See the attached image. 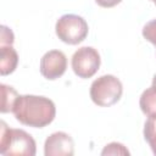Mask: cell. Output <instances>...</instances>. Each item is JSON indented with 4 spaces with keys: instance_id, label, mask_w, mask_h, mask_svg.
Returning a JSON list of instances; mask_svg holds the SVG:
<instances>
[{
    "instance_id": "14",
    "label": "cell",
    "mask_w": 156,
    "mask_h": 156,
    "mask_svg": "<svg viewBox=\"0 0 156 156\" xmlns=\"http://www.w3.org/2000/svg\"><path fill=\"white\" fill-rule=\"evenodd\" d=\"M15 41V35L13 32L6 27L1 26V35H0V46L1 45H12Z\"/></svg>"
},
{
    "instance_id": "11",
    "label": "cell",
    "mask_w": 156,
    "mask_h": 156,
    "mask_svg": "<svg viewBox=\"0 0 156 156\" xmlns=\"http://www.w3.org/2000/svg\"><path fill=\"white\" fill-rule=\"evenodd\" d=\"M144 138L156 155V117H149L144 124Z\"/></svg>"
},
{
    "instance_id": "17",
    "label": "cell",
    "mask_w": 156,
    "mask_h": 156,
    "mask_svg": "<svg viewBox=\"0 0 156 156\" xmlns=\"http://www.w3.org/2000/svg\"><path fill=\"white\" fill-rule=\"evenodd\" d=\"M151 1H152V2H154V4L156 5V0H151Z\"/></svg>"
},
{
    "instance_id": "10",
    "label": "cell",
    "mask_w": 156,
    "mask_h": 156,
    "mask_svg": "<svg viewBox=\"0 0 156 156\" xmlns=\"http://www.w3.org/2000/svg\"><path fill=\"white\" fill-rule=\"evenodd\" d=\"M1 112L2 113H7V112H12L13 105L17 100V98L20 96L17 94V91L6 84H1Z\"/></svg>"
},
{
    "instance_id": "12",
    "label": "cell",
    "mask_w": 156,
    "mask_h": 156,
    "mask_svg": "<svg viewBox=\"0 0 156 156\" xmlns=\"http://www.w3.org/2000/svg\"><path fill=\"white\" fill-rule=\"evenodd\" d=\"M129 154H130V152L128 151V149H127L123 144L116 143V141L107 144V145L102 149V151H101V155H102V156H106V155H124V156H127V155H129Z\"/></svg>"
},
{
    "instance_id": "15",
    "label": "cell",
    "mask_w": 156,
    "mask_h": 156,
    "mask_svg": "<svg viewBox=\"0 0 156 156\" xmlns=\"http://www.w3.org/2000/svg\"><path fill=\"white\" fill-rule=\"evenodd\" d=\"M95 1L101 7H113L117 4H119L122 0H95Z\"/></svg>"
},
{
    "instance_id": "2",
    "label": "cell",
    "mask_w": 156,
    "mask_h": 156,
    "mask_svg": "<svg viewBox=\"0 0 156 156\" xmlns=\"http://www.w3.org/2000/svg\"><path fill=\"white\" fill-rule=\"evenodd\" d=\"M37 152L35 140L23 129L10 128L1 121L0 154L5 156H34Z\"/></svg>"
},
{
    "instance_id": "5",
    "label": "cell",
    "mask_w": 156,
    "mask_h": 156,
    "mask_svg": "<svg viewBox=\"0 0 156 156\" xmlns=\"http://www.w3.org/2000/svg\"><path fill=\"white\" fill-rule=\"evenodd\" d=\"M100 63V54L91 46H82L72 56V69L79 78L93 77L98 72Z\"/></svg>"
},
{
    "instance_id": "9",
    "label": "cell",
    "mask_w": 156,
    "mask_h": 156,
    "mask_svg": "<svg viewBox=\"0 0 156 156\" xmlns=\"http://www.w3.org/2000/svg\"><path fill=\"white\" fill-rule=\"evenodd\" d=\"M139 106L144 115L147 117H156V87L151 85L145 89L139 100Z\"/></svg>"
},
{
    "instance_id": "1",
    "label": "cell",
    "mask_w": 156,
    "mask_h": 156,
    "mask_svg": "<svg viewBox=\"0 0 156 156\" xmlns=\"http://www.w3.org/2000/svg\"><path fill=\"white\" fill-rule=\"evenodd\" d=\"M12 112L20 123L33 128H43L54 121L56 107L49 98L28 94L17 98Z\"/></svg>"
},
{
    "instance_id": "16",
    "label": "cell",
    "mask_w": 156,
    "mask_h": 156,
    "mask_svg": "<svg viewBox=\"0 0 156 156\" xmlns=\"http://www.w3.org/2000/svg\"><path fill=\"white\" fill-rule=\"evenodd\" d=\"M152 85H155L156 87V74L154 76V78H152Z\"/></svg>"
},
{
    "instance_id": "8",
    "label": "cell",
    "mask_w": 156,
    "mask_h": 156,
    "mask_svg": "<svg viewBox=\"0 0 156 156\" xmlns=\"http://www.w3.org/2000/svg\"><path fill=\"white\" fill-rule=\"evenodd\" d=\"M18 63L17 51L12 45H1L0 46V73L1 76H7L12 73Z\"/></svg>"
},
{
    "instance_id": "6",
    "label": "cell",
    "mask_w": 156,
    "mask_h": 156,
    "mask_svg": "<svg viewBox=\"0 0 156 156\" xmlns=\"http://www.w3.org/2000/svg\"><path fill=\"white\" fill-rule=\"evenodd\" d=\"M67 68V57L61 50H50L40 60V73L49 80L60 78Z\"/></svg>"
},
{
    "instance_id": "13",
    "label": "cell",
    "mask_w": 156,
    "mask_h": 156,
    "mask_svg": "<svg viewBox=\"0 0 156 156\" xmlns=\"http://www.w3.org/2000/svg\"><path fill=\"white\" fill-rule=\"evenodd\" d=\"M143 37L156 46V18L147 22L143 28Z\"/></svg>"
},
{
    "instance_id": "3",
    "label": "cell",
    "mask_w": 156,
    "mask_h": 156,
    "mask_svg": "<svg viewBox=\"0 0 156 156\" xmlns=\"http://www.w3.org/2000/svg\"><path fill=\"white\" fill-rule=\"evenodd\" d=\"M89 93L95 105L108 107L119 101L123 93V85L117 77L104 74L91 83Z\"/></svg>"
},
{
    "instance_id": "4",
    "label": "cell",
    "mask_w": 156,
    "mask_h": 156,
    "mask_svg": "<svg viewBox=\"0 0 156 156\" xmlns=\"http://www.w3.org/2000/svg\"><path fill=\"white\" fill-rule=\"evenodd\" d=\"M88 23L78 15L67 13L61 16L55 26V32L58 39L69 45H77L82 43L88 35Z\"/></svg>"
},
{
    "instance_id": "7",
    "label": "cell",
    "mask_w": 156,
    "mask_h": 156,
    "mask_svg": "<svg viewBox=\"0 0 156 156\" xmlns=\"http://www.w3.org/2000/svg\"><path fill=\"white\" fill-rule=\"evenodd\" d=\"M74 154V141L65 132H55L49 135L44 144L45 156H72Z\"/></svg>"
}]
</instances>
